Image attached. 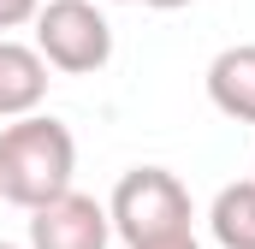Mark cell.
Returning a JSON list of instances; mask_svg holds the SVG:
<instances>
[{"label":"cell","instance_id":"8","mask_svg":"<svg viewBox=\"0 0 255 249\" xmlns=\"http://www.w3.org/2000/svg\"><path fill=\"white\" fill-rule=\"evenodd\" d=\"M42 0H0V30H18V24H36Z\"/></svg>","mask_w":255,"mask_h":249},{"label":"cell","instance_id":"10","mask_svg":"<svg viewBox=\"0 0 255 249\" xmlns=\"http://www.w3.org/2000/svg\"><path fill=\"white\" fill-rule=\"evenodd\" d=\"M154 249H202L196 238H172V244H154Z\"/></svg>","mask_w":255,"mask_h":249},{"label":"cell","instance_id":"2","mask_svg":"<svg viewBox=\"0 0 255 249\" xmlns=\"http://www.w3.org/2000/svg\"><path fill=\"white\" fill-rule=\"evenodd\" d=\"M107 220H113V238H125L130 249H154V244H172V238H190V190L166 166H130L113 184Z\"/></svg>","mask_w":255,"mask_h":249},{"label":"cell","instance_id":"3","mask_svg":"<svg viewBox=\"0 0 255 249\" xmlns=\"http://www.w3.org/2000/svg\"><path fill=\"white\" fill-rule=\"evenodd\" d=\"M36 54L65 77H89L113 60V24L95 0H48L36 12Z\"/></svg>","mask_w":255,"mask_h":249},{"label":"cell","instance_id":"5","mask_svg":"<svg viewBox=\"0 0 255 249\" xmlns=\"http://www.w3.org/2000/svg\"><path fill=\"white\" fill-rule=\"evenodd\" d=\"M48 95V60L0 36V119H30Z\"/></svg>","mask_w":255,"mask_h":249},{"label":"cell","instance_id":"9","mask_svg":"<svg viewBox=\"0 0 255 249\" xmlns=\"http://www.w3.org/2000/svg\"><path fill=\"white\" fill-rule=\"evenodd\" d=\"M142 6H154V12H178V6H190V0H142Z\"/></svg>","mask_w":255,"mask_h":249},{"label":"cell","instance_id":"7","mask_svg":"<svg viewBox=\"0 0 255 249\" xmlns=\"http://www.w3.org/2000/svg\"><path fill=\"white\" fill-rule=\"evenodd\" d=\"M208 232H214L220 249H255V178H238L214 196Z\"/></svg>","mask_w":255,"mask_h":249},{"label":"cell","instance_id":"4","mask_svg":"<svg viewBox=\"0 0 255 249\" xmlns=\"http://www.w3.org/2000/svg\"><path fill=\"white\" fill-rule=\"evenodd\" d=\"M107 244H113V220L83 190H65L60 202L30 214V249H107Z\"/></svg>","mask_w":255,"mask_h":249},{"label":"cell","instance_id":"11","mask_svg":"<svg viewBox=\"0 0 255 249\" xmlns=\"http://www.w3.org/2000/svg\"><path fill=\"white\" fill-rule=\"evenodd\" d=\"M0 249H18V244H6V238H0Z\"/></svg>","mask_w":255,"mask_h":249},{"label":"cell","instance_id":"1","mask_svg":"<svg viewBox=\"0 0 255 249\" xmlns=\"http://www.w3.org/2000/svg\"><path fill=\"white\" fill-rule=\"evenodd\" d=\"M71 172H77V142L60 119L30 113L0 130V202L36 214L71 190Z\"/></svg>","mask_w":255,"mask_h":249},{"label":"cell","instance_id":"6","mask_svg":"<svg viewBox=\"0 0 255 249\" xmlns=\"http://www.w3.org/2000/svg\"><path fill=\"white\" fill-rule=\"evenodd\" d=\"M208 101L238 124H255V42L220 48L208 65Z\"/></svg>","mask_w":255,"mask_h":249}]
</instances>
